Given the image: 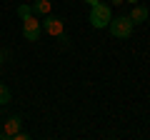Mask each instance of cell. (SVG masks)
<instances>
[{
    "label": "cell",
    "instance_id": "6da1fadb",
    "mask_svg": "<svg viewBox=\"0 0 150 140\" xmlns=\"http://www.w3.org/2000/svg\"><path fill=\"white\" fill-rule=\"evenodd\" d=\"M90 25L98 28V30H103V28H108V23L112 20V13L108 5H103V3H95V5H90Z\"/></svg>",
    "mask_w": 150,
    "mask_h": 140
},
{
    "label": "cell",
    "instance_id": "7a4b0ae2",
    "mask_svg": "<svg viewBox=\"0 0 150 140\" xmlns=\"http://www.w3.org/2000/svg\"><path fill=\"white\" fill-rule=\"evenodd\" d=\"M108 28H110V35H112V38H130L135 25H133L130 18L120 15V18H112V20L108 23Z\"/></svg>",
    "mask_w": 150,
    "mask_h": 140
},
{
    "label": "cell",
    "instance_id": "3957f363",
    "mask_svg": "<svg viewBox=\"0 0 150 140\" xmlns=\"http://www.w3.org/2000/svg\"><path fill=\"white\" fill-rule=\"evenodd\" d=\"M23 35H25V40H30V43H38L40 40V35H43V25H40V20L38 18H25L23 20Z\"/></svg>",
    "mask_w": 150,
    "mask_h": 140
},
{
    "label": "cell",
    "instance_id": "277c9868",
    "mask_svg": "<svg viewBox=\"0 0 150 140\" xmlns=\"http://www.w3.org/2000/svg\"><path fill=\"white\" fill-rule=\"evenodd\" d=\"M40 25H43V30L48 33V35H53V38L65 35V25H63V20H60V18H55V15H45V20L40 23Z\"/></svg>",
    "mask_w": 150,
    "mask_h": 140
},
{
    "label": "cell",
    "instance_id": "5b68a950",
    "mask_svg": "<svg viewBox=\"0 0 150 140\" xmlns=\"http://www.w3.org/2000/svg\"><path fill=\"white\" fill-rule=\"evenodd\" d=\"M23 128V118L20 115H13V118L5 120V128L0 130V140H13V135Z\"/></svg>",
    "mask_w": 150,
    "mask_h": 140
},
{
    "label": "cell",
    "instance_id": "8992f818",
    "mask_svg": "<svg viewBox=\"0 0 150 140\" xmlns=\"http://www.w3.org/2000/svg\"><path fill=\"white\" fill-rule=\"evenodd\" d=\"M128 18L133 20V25H140V23H145V20L150 18V10H148L145 5H135V8H133V13H130Z\"/></svg>",
    "mask_w": 150,
    "mask_h": 140
},
{
    "label": "cell",
    "instance_id": "52a82bcc",
    "mask_svg": "<svg viewBox=\"0 0 150 140\" xmlns=\"http://www.w3.org/2000/svg\"><path fill=\"white\" fill-rule=\"evenodd\" d=\"M50 0H35V5H33V13H38V15H50Z\"/></svg>",
    "mask_w": 150,
    "mask_h": 140
},
{
    "label": "cell",
    "instance_id": "ba28073f",
    "mask_svg": "<svg viewBox=\"0 0 150 140\" xmlns=\"http://www.w3.org/2000/svg\"><path fill=\"white\" fill-rule=\"evenodd\" d=\"M8 103H10V90L0 83V105H8Z\"/></svg>",
    "mask_w": 150,
    "mask_h": 140
},
{
    "label": "cell",
    "instance_id": "9c48e42d",
    "mask_svg": "<svg viewBox=\"0 0 150 140\" xmlns=\"http://www.w3.org/2000/svg\"><path fill=\"white\" fill-rule=\"evenodd\" d=\"M18 15H20V20L30 18L33 15V5H20V8H18Z\"/></svg>",
    "mask_w": 150,
    "mask_h": 140
},
{
    "label": "cell",
    "instance_id": "30bf717a",
    "mask_svg": "<svg viewBox=\"0 0 150 140\" xmlns=\"http://www.w3.org/2000/svg\"><path fill=\"white\" fill-rule=\"evenodd\" d=\"M28 138H30V135H28V133H23V130H18V133L13 135V140H28Z\"/></svg>",
    "mask_w": 150,
    "mask_h": 140
},
{
    "label": "cell",
    "instance_id": "8fae6325",
    "mask_svg": "<svg viewBox=\"0 0 150 140\" xmlns=\"http://www.w3.org/2000/svg\"><path fill=\"white\" fill-rule=\"evenodd\" d=\"M125 0H112V5H123Z\"/></svg>",
    "mask_w": 150,
    "mask_h": 140
},
{
    "label": "cell",
    "instance_id": "7c38bea8",
    "mask_svg": "<svg viewBox=\"0 0 150 140\" xmlns=\"http://www.w3.org/2000/svg\"><path fill=\"white\" fill-rule=\"evenodd\" d=\"M85 3L88 5H95V3H100V0H85Z\"/></svg>",
    "mask_w": 150,
    "mask_h": 140
},
{
    "label": "cell",
    "instance_id": "4fadbf2b",
    "mask_svg": "<svg viewBox=\"0 0 150 140\" xmlns=\"http://www.w3.org/2000/svg\"><path fill=\"white\" fill-rule=\"evenodd\" d=\"M3 58H5V55H3V50H0V65H3Z\"/></svg>",
    "mask_w": 150,
    "mask_h": 140
},
{
    "label": "cell",
    "instance_id": "5bb4252c",
    "mask_svg": "<svg viewBox=\"0 0 150 140\" xmlns=\"http://www.w3.org/2000/svg\"><path fill=\"white\" fill-rule=\"evenodd\" d=\"M128 3H138V0H128Z\"/></svg>",
    "mask_w": 150,
    "mask_h": 140
}]
</instances>
